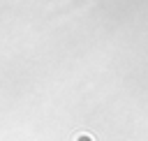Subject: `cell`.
<instances>
[{
  "label": "cell",
  "instance_id": "obj_1",
  "mask_svg": "<svg viewBox=\"0 0 148 141\" xmlns=\"http://www.w3.org/2000/svg\"><path fill=\"white\" fill-rule=\"evenodd\" d=\"M74 141H92V136H90V134H76Z\"/></svg>",
  "mask_w": 148,
  "mask_h": 141
}]
</instances>
